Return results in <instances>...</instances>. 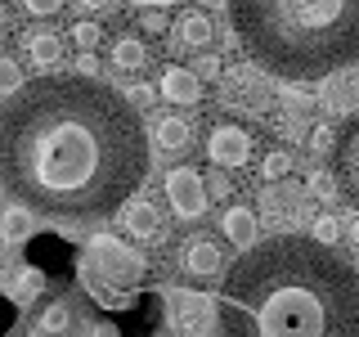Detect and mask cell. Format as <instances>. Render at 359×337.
I'll return each instance as SVG.
<instances>
[{"label":"cell","mask_w":359,"mask_h":337,"mask_svg":"<svg viewBox=\"0 0 359 337\" xmlns=\"http://www.w3.org/2000/svg\"><path fill=\"white\" fill-rule=\"evenodd\" d=\"M157 319H162V301H157L153 292H140L126 310H117V319H112V324H117L121 337H153L157 333Z\"/></svg>","instance_id":"obj_11"},{"label":"cell","mask_w":359,"mask_h":337,"mask_svg":"<svg viewBox=\"0 0 359 337\" xmlns=\"http://www.w3.org/2000/svg\"><path fill=\"white\" fill-rule=\"evenodd\" d=\"M41 292H45V275H41L36 265H22L18 275H14V284H9V297H14L18 306H27V301H36Z\"/></svg>","instance_id":"obj_20"},{"label":"cell","mask_w":359,"mask_h":337,"mask_svg":"<svg viewBox=\"0 0 359 337\" xmlns=\"http://www.w3.org/2000/svg\"><path fill=\"white\" fill-rule=\"evenodd\" d=\"M153 140H157L162 153H184L189 144H194V126H189V117H162L157 131H153Z\"/></svg>","instance_id":"obj_18"},{"label":"cell","mask_w":359,"mask_h":337,"mask_svg":"<svg viewBox=\"0 0 359 337\" xmlns=\"http://www.w3.org/2000/svg\"><path fill=\"white\" fill-rule=\"evenodd\" d=\"M0 37H5V14H0Z\"/></svg>","instance_id":"obj_40"},{"label":"cell","mask_w":359,"mask_h":337,"mask_svg":"<svg viewBox=\"0 0 359 337\" xmlns=\"http://www.w3.org/2000/svg\"><path fill=\"white\" fill-rule=\"evenodd\" d=\"M310 194H319V198H332L337 189H332V180H328V176H314V180H310Z\"/></svg>","instance_id":"obj_34"},{"label":"cell","mask_w":359,"mask_h":337,"mask_svg":"<svg viewBox=\"0 0 359 337\" xmlns=\"http://www.w3.org/2000/svg\"><path fill=\"white\" fill-rule=\"evenodd\" d=\"M81 5L90 9V14H108V9H112V0H81Z\"/></svg>","instance_id":"obj_36"},{"label":"cell","mask_w":359,"mask_h":337,"mask_svg":"<svg viewBox=\"0 0 359 337\" xmlns=\"http://www.w3.org/2000/svg\"><path fill=\"white\" fill-rule=\"evenodd\" d=\"M162 99L184 104V108L202 104V77L194 72V67H166L162 72Z\"/></svg>","instance_id":"obj_14"},{"label":"cell","mask_w":359,"mask_h":337,"mask_svg":"<svg viewBox=\"0 0 359 337\" xmlns=\"http://www.w3.org/2000/svg\"><path fill=\"white\" fill-rule=\"evenodd\" d=\"M252 59L287 81H314L359 59V0H229Z\"/></svg>","instance_id":"obj_3"},{"label":"cell","mask_w":359,"mask_h":337,"mask_svg":"<svg viewBox=\"0 0 359 337\" xmlns=\"http://www.w3.org/2000/svg\"><path fill=\"white\" fill-rule=\"evenodd\" d=\"M297 185H278V180H269V189H265V194H261V202H265V207L269 211H274V216H283V211H287V216H292V211H297Z\"/></svg>","instance_id":"obj_22"},{"label":"cell","mask_w":359,"mask_h":337,"mask_svg":"<svg viewBox=\"0 0 359 337\" xmlns=\"http://www.w3.org/2000/svg\"><path fill=\"white\" fill-rule=\"evenodd\" d=\"M76 275L90 292V301L104 310H126L144 288V275H149V261L140 252H130L121 239L112 234H95L86 243V252L76 256Z\"/></svg>","instance_id":"obj_4"},{"label":"cell","mask_w":359,"mask_h":337,"mask_svg":"<svg viewBox=\"0 0 359 337\" xmlns=\"http://www.w3.org/2000/svg\"><path fill=\"white\" fill-rule=\"evenodd\" d=\"M332 166H337V185H341V194H351V202L359 207V112L346 121V131L337 135Z\"/></svg>","instance_id":"obj_10"},{"label":"cell","mask_w":359,"mask_h":337,"mask_svg":"<svg viewBox=\"0 0 359 337\" xmlns=\"http://www.w3.org/2000/svg\"><path fill=\"white\" fill-rule=\"evenodd\" d=\"M117 211H121V225H126V234H130V239H140V243H157V239L166 234L162 211H157L153 202H144V198H126Z\"/></svg>","instance_id":"obj_12"},{"label":"cell","mask_w":359,"mask_h":337,"mask_svg":"<svg viewBox=\"0 0 359 337\" xmlns=\"http://www.w3.org/2000/svg\"><path fill=\"white\" fill-rule=\"evenodd\" d=\"M90 337H121V333H117V324H95Z\"/></svg>","instance_id":"obj_35"},{"label":"cell","mask_w":359,"mask_h":337,"mask_svg":"<svg viewBox=\"0 0 359 337\" xmlns=\"http://www.w3.org/2000/svg\"><path fill=\"white\" fill-rule=\"evenodd\" d=\"M27 265H36L45 279H72L76 275V252L54 234H36L27 239Z\"/></svg>","instance_id":"obj_9"},{"label":"cell","mask_w":359,"mask_h":337,"mask_svg":"<svg viewBox=\"0 0 359 337\" xmlns=\"http://www.w3.org/2000/svg\"><path fill=\"white\" fill-rule=\"evenodd\" d=\"M149 176L144 121L95 77L27 81L0 108V185L50 220H104Z\"/></svg>","instance_id":"obj_1"},{"label":"cell","mask_w":359,"mask_h":337,"mask_svg":"<svg viewBox=\"0 0 359 337\" xmlns=\"http://www.w3.org/2000/svg\"><path fill=\"white\" fill-rule=\"evenodd\" d=\"M207 157H211V166H224V171L247 166V162H252V131H243L238 121H220V126H211Z\"/></svg>","instance_id":"obj_7"},{"label":"cell","mask_w":359,"mask_h":337,"mask_svg":"<svg viewBox=\"0 0 359 337\" xmlns=\"http://www.w3.org/2000/svg\"><path fill=\"white\" fill-rule=\"evenodd\" d=\"M220 225H224V239H229L233 247H252L256 243V230H261V220H256L252 207H229Z\"/></svg>","instance_id":"obj_17"},{"label":"cell","mask_w":359,"mask_h":337,"mask_svg":"<svg viewBox=\"0 0 359 337\" xmlns=\"http://www.w3.org/2000/svg\"><path fill=\"white\" fill-rule=\"evenodd\" d=\"M202 185H207V198H229V194H233V185H229V176H224V166H216V171L202 180Z\"/></svg>","instance_id":"obj_27"},{"label":"cell","mask_w":359,"mask_h":337,"mask_svg":"<svg viewBox=\"0 0 359 337\" xmlns=\"http://www.w3.org/2000/svg\"><path fill=\"white\" fill-rule=\"evenodd\" d=\"M216 41V27H211V18L202 14V9H189V14H180L175 22V45L180 50H207V45Z\"/></svg>","instance_id":"obj_15"},{"label":"cell","mask_w":359,"mask_h":337,"mask_svg":"<svg viewBox=\"0 0 359 337\" xmlns=\"http://www.w3.org/2000/svg\"><path fill=\"white\" fill-rule=\"evenodd\" d=\"M67 329H72V310H67L63 301H50V306L41 310L36 333H45V337H59V333H67Z\"/></svg>","instance_id":"obj_23"},{"label":"cell","mask_w":359,"mask_h":337,"mask_svg":"<svg viewBox=\"0 0 359 337\" xmlns=\"http://www.w3.org/2000/svg\"><path fill=\"white\" fill-rule=\"evenodd\" d=\"M220 337H359V270L319 239L243 247L216 301Z\"/></svg>","instance_id":"obj_2"},{"label":"cell","mask_w":359,"mask_h":337,"mask_svg":"<svg viewBox=\"0 0 359 337\" xmlns=\"http://www.w3.org/2000/svg\"><path fill=\"white\" fill-rule=\"evenodd\" d=\"M27 59H32V67H41V72L59 67L63 37H59V32H32V37H27Z\"/></svg>","instance_id":"obj_16"},{"label":"cell","mask_w":359,"mask_h":337,"mask_svg":"<svg viewBox=\"0 0 359 337\" xmlns=\"http://www.w3.org/2000/svg\"><path fill=\"white\" fill-rule=\"evenodd\" d=\"M184 270L194 279H216L224 270V252L216 239H189L184 243Z\"/></svg>","instance_id":"obj_13"},{"label":"cell","mask_w":359,"mask_h":337,"mask_svg":"<svg viewBox=\"0 0 359 337\" xmlns=\"http://www.w3.org/2000/svg\"><path fill=\"white\" fill-rule=\"evenodd\" d=\"M135 9H162V5H175V0H130Z\"/></svg>","instance_id":"obj_37"},{"label":"cell","mask_w":359,"mask_h":337,"mask_svg":"<svg viewBox=\"0 0 359 337\" xmlns=\"http://www.w3.org/2000/svg\"><path fill=\"white\" fill-rule=\"evenodd\" d=\"M287 171H292V153L287 149H274L265 157V180H283Z\"/></svg>","instance_id":"obj_25"},{"label":"cell","mask_w":359,"mask_h":337,"mask_svg":"<svg viewBox=\"0 0 359 337\" xmlns=\"http://www.w3.org/2000/svg\"><path fill=\"white\" fill-rule=\"evenodd\" d=\"M76 77H99V59H95V50H81V59H76Z\"/></svg>","instance_id":"obj_32"},{"label":"cell","mask_w":359,"mask_h":337,"mask_svg":"<svg viewBox=\"0 0 359 337\" xmlns=\"http://www.w3.org/2000/svg\"><path fill=\"white\" fill-rule=\"evenodd\" d=\"M351 239H355V243H359V220H355V225H351Z\"/></svg>","instance_id":"obj_39"},{"label":"cell","mask_w":359,"mask_h":337,"mask_svg":"<svg viewBox=\"0 0 359 337\" xmlns=\"http://www.w3.org/2000/svg\"><path fill=\"white\" fill-rule=\"evenodd\" d=\"M14 319H18V301L14 297H0V337L14 329Z\"/></svg>","instance_id":"obj_29"},{"label":"cell","mask_w":359,"mask_h":337,"mask_svg":"<svg viewBox=\"0 0 359 337\" xmlns=\"http://www.w3.org/2000/svg\"><path fill=\"white\" fill-rule=\"evenodd\" d=\"M72 41L81 45V50H95V45L104 41V32H99V22H76V27H72Z\"/></svg>","instance_id":"obj_26"},{"label":"cell","mask_w":359,"mask_h":337,"mask_svg":"<svg viewBox=\"0 0 359 337\" xmlns=\"http://www.w3.org/2000/svg\"><path fill=\"white\" fill-rule=\"evenodd\" d=\"M166 301H171V319H175V329L184 337H207L211 329H216V301H211L207 292L171 288Z\"/></svg>","instance_id":"obj_5"},{"label":"cell","mask_w":359,"mask_h":337,"mask_svg":"<svg viewBox=\"0 0 359 337\" xmlns=\"http://www.w3.org/2000/svg\"><path fill=\"white\" fill-rule=\"evenodd\" d=\"M0 239L5 243H27L32 239V211L27 207H9L0 216Z\"/></svg>","instance_id":"obj_21"},{"label":"cell","mask_w":359,"mask_h":337,"mask_svg":"<svg viewBox=\"0 0 359 337\" xmlns=\"http://www.w3.org/2000/svg\"><path fill=\"white\" fill-rule=\"evenodd\" d=\"M32 337H45V333H32Z\"/></svg>","instance_id":"obj_41"},{"label":"cell","mask_w":359,"mask_h":337,"mask_svg":"<svg viewBox=\"0 0 359 337\" xmlns=\"http://www.w3.org/2000/svg\"><path fill=\"white\" fill-rule=\"evenodd\" d=\"M22 81H27V77H22V67H18L14 59H5V54H0V95H14Z\"/></svg>","instance_id":"obj_24"},{"label":"cell","mask_w":359,"mask_h":337,"mask_svg":"<svg viewBox=\"0 0 359 337\" xmlns=\"http://www.w3.org/2000/svg\"><path fill=\"white\" fill-rule=\"evenodd\" d=\"M220 99L233 112H265L269 108V81L252 67H229L220 81Z\"/></svg>","instance_id":"obj_6"},{"label":"cell","mask_w":359,"mask_h":337,"mask_svg":"<svg viewBox=\"0 0 359 337\" xmlns=\"http://www.w3.org/2000/svg\"><path fill=\"white\" fill-rule=\"evenodd\" d=\"M166 202H171V211L180 220H198L207 211V185H202V176L194 166H175L166 176Z\"/></svg>","instance_id":"obj_8"},{"label":"cell","mask_w":359,"mask_h":337,"mask_svg":"<svg viewBox=\"0 0 359 337\" xmlns=\"http://www.w3.org/2000/svg\"><path fill=\"white\" fill-rule=\"evenodd\" d=\"M198 5H202V9H220L224 0H198Z\"/></svg>","instance_id":"obj_38"},{"label":"cell","mask_w":359,"mask_h":337,"mask_svg":"<svg viewBox=\"0 0 359 337\" xmlns=\"http://www.w3.org/2000/svg\"><path fill=\"white\" fill-rule=\"evenodd\" d=\"M22 5H27V14L50 18V14H59V9H63V0H22Z\"/></svg>","instance_id":"obj_31"},{"label":"cell","mask_w":359,"mask_h":337,"mask_svg":"<svg viewBox=\"0 0 359 337\" xmlns=\"http://www.w3.org/2000/svg\"><path fill=\"white\" fill-rule=\"evenodd\" d=\"M166 27H171V22H166L162 9H144V32H149V37H162Z\"/></svg>","instance_id":"obj_30"},{"label":"cell","mask_w":359,"mask_h":337,"mask_svg":"<svg viewBox=\"0 0 359 337\" xmlns=\"http://www.w3.org/2000/svg\"><path fill=\"white\" fill-rule=\"evenodd\" d=\"M337 225H341V220H332V216H319V220H314V239H319V243H337V234H341V230H337Z\"/></svg>","instance_id":"obj_28"},{"label":"cell","mask_w":359,"mask_h":337,"mask_svg":"<svg viewBox=\"0 0 359 337\" xmlns=\"http://www.w3.org/2000/svg\"><path fill=\"white\" fill-rule=\"evenodd\" d=\"M194 72H198V77H220V59H216V54H202Z\"/></svg>","instance_id":"obj_33"},{"label":"cell","mask_w":359,"mask_h":337,"mask_svg":"<svg viewBox=\"0 0 359 337\" xmlns=\"http://www.w3.org/2000/svg\"><path fill=\"white\" fill-rule=\"evenodd\" d=\"M112 63H117L121 72H140V67L149 63V45H144L140 37H117V45H112Z\"/></svg>","instance_id":"obj_19"}]
</instances>
